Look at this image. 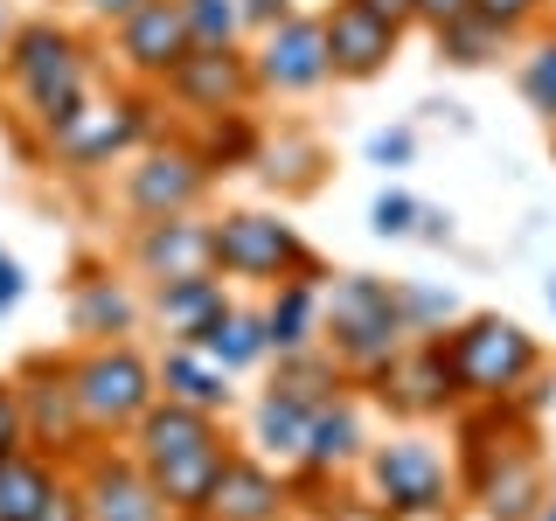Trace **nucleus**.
I'll return each mask as SVG.
<instances>
[{"label":"nucleus","instance_id":"nucleus-16","mask_svg":"<svg viewBox=\"0 0 556 521\" xmlns=\"http://www.w3.org/2000/svg\"><path fill=\"white\" fill-rule=\"evenodd\" d=\"M195 514L202 521H286V480L265 473L257 459H237V452H230Z\"/></svg>","mask_w":556,"mask_h":521},{"label":"nucleus","instance_id":"nucleus-36","mask_svg":"<svg viewBox=\"0 0 556 521\" xmlns=\"http://www.w3.org/2000/svg\"><path fill=\"white\" fill-rule=\"evenodd\" d=\"M22 452V396H14V382H0V459H14Z\"/></svg>","mask_w":556,"mask_h":521},{"label":"nucleus","instance_id":"nucleus-3","mask_svg":"<svg viewBox=\"0 0 556 521\" xmlns=\"http://www.w3.org/2000/svg\"><path fill=\"white\" fill-rule=\"evenodd\" d=\"M70 396H77L84 431L104 439V431H132L161 390H153V369L126 341H98V347H84V355L70 361Z\"/></svg>","mask_w":556,"mask_h":521},{"label":"nucleus","instance_id":"nucleus-40","mask_svg":"<svg viewBox=\"0 0 556 521\" xmlns=\"http://www.w3.org/2000/svg\"><path fill=\"white\" fill-rule=\"evenodd\" d=\"M473 8V0H410V14H425L431 28H445V22H459V14Z\"/></svg>","mask_w":556,"mask_h":521},{"label":"nucleus","instance_id":"nucleus-9","mask_svg":"<svg viewBox=\"0 0 556 521\" xmlns=\"http://www.w3.org/2000/svg\"><path fill=\"white\" fill-rule=\"evenodd\" d=\"M251 77H257V91H286V98L327 84V35H320V22H306V14L271 22L265 42H257V56H251Z\"/></svg>","mask_w":556,"mask_h":521},{"label":"nucleus","instance_id":"nucleus-1","mask_svg":"<svg viewBox=\"0 0 556 521\" xmlns=\"http://www.w3.org/2000/svg\"><path fill=\"white\" fill-rule=\"evenodd\" d=\"M320 327L334 341V361L355 376H376L404 355V313H396V285H382L369 271L334 278V292H320Z\"/></svg>","mask_w":556,"mask_h":521},{"label":"nucleus","instance_id":"nucleus-21","mask_svg":"<svg viewBox=\"0 0 556 521\" xmlns=\"http://www.w3.org/2000/svg\"><path fill=\"white\" fill-rule=\"evenodd\" d=\"M223 459H230V445L208 439V445H195V452H174V459L147 466V480L161 486L167 514H195V508H202V494H208V486H216V473H223Z\"/></svg>","mask_w":556,"mask_h":521},{"label":"nucleus","instance_id":"nucleus-34","mask_svg":"<svg viewBox=\"0 0 556 521\" xmlns=\"http://www.w3.org/2000/svg\"><path fill=\"white\" fill-rule=\"evenodd\" d=\"M243 153H257V139H251V126H243L237 112H216V132H208L202 161L216 167V161H243Z\"/></svg>","mask_w":556,"mask_h":521},{"label":"nucleus","instance_id":"nucleus-33","mask_svg":"<svg viewBox=\"0 0 556 521\" xmlns=\"http://www.w3.org/2000/svg\"><path fill=\"white\" fill-rule=\"evenodd\" d=\"M396 313H404V327H439L452 320V292H425V285H396Z\"/></svg>","mask_w":556,"mask_h":521},{"label":"nucleus","instance_id":"nucleus-15","mask_svg":"<svg viewBox=\"0 0 556 521\" xmlns=\"http://www.w3.org/2000/svg\"><path fill=\"white\" fill-rule=\"evenodd\" d=\"M188 22H181V0H139V8L118 22V56H126L132 77L167 84V69L188 56Z\"/></svg>","mask_w":556,"mask_h":521},{"label":"nucleus","instance_id":"nucleus-37","mask_svg":"<svg viewBox=\"0 0 556 521\" xmlns=\"http://www.w3.org/2000/svg\"><path fill=\"white\" fill-rule=\"evenodd\" d=\"M473 14H486L494 28H521L529 14H543V0H473Z\"/></svg>","mask_w":556,"mask_h":521},{"label":"nucleus","instance_id":"nucleus-25","mask_svg":"<svg viewBox=\"0 0 556 521\" xmlns=\"http://www.w3.org/2000/svg\"><path fill=\"white\" fill-rule=\"evenodd\" d=\"M362 452V417L341 404H320L313 410V424H306V452H300V466L306 473H334V466H348Z\"/></svg>","mask_w":556,"mask_h":521},{"label":"nucleus","instance_id":"nucleus-29","mask_svg":"<svg viewBox=\"0 0 556 521\" xmlns=\"http://www.w3.org/2000/svg\"><path fill=\"white\" fill-rule=\"evenodd\" d=\"M181 22H188L195 49H230L243 35V8L237 0H181Z\"/></svg>","mask_w":556,"mask_h":521},{"label":"nucleus","instance_id":"nucleus-10","mask_svg":"<svg viewBox=\"0 0 556 521\" xmlns=\"http://www.w3.org/2000/svg\"><path fill=\"white\" fill-rule=\"evenodd\" d=\"M14 396H22V439H35L42 452H77L91 439L77 417V396H70V361H35L14 382Z\"/></svg>","mask_w":556,"mask_h":521},{"label":"nucleus","instance_id":"nucleus-23","mask_svg":"<svg viewBox=\"0 0 556 521\" xmlns=\"http://www.w3.org/2000/svg\"><path fill=\"white\" fill-rule=\"evenodd\" d=\"M223 306H230V300H223V278L216 271L161 278V292H153V313H161V327H167L174 341H195V327H208Z\"/></svg>","mask_w":556,"mask_h":521},{"label":"nucleus","instance_id":"nucleus-4","mask_svg":"<svg viewBox=\"0 0 556 521\" xmlns=\"http://www.w3.org/2000/svg\"><path fill=\"white\" fill-rule=\"evenodd\" d=\"M445 347V369H452V390L466 396H486V404H501L508 390L535 376V334H521L515 320H501V313H480V320H466Z\"/></svg>","mask_w":556,"mask_h":521},{"label":"nucleus","instance_id":"nucleus-38","mask_svg":"<svg viewBox=\"0 0 556 521\" xmlns=\"http://www.w3.org/2000/svg\"><path fill=\"white\" fill-rule=\"evenodd\" d=\"M35 521H84V494H77V486H63V480H56V494L42 500V514H35Z\"/></svg>","mask_w":556,"mask_h":521},{"label":"nucleus","instance_id":"nucleus-14","mask_svg":"<svg viewBox=\"0 0 556 521\" xmlns=\"http://www.w3.org/2000/svg\"><path fill=\"white\" fill-rule=\"evenodd\" d=\"M320 35H327V77H376L396 56V42H404V28L369 14L362 0H341L320 22Z\"/></svg>","mask_w":556,"mask_h":521},{"label":"nucleus","instance_id":"nucleus-17","mask_svg":"<svg viewBox=\"0 0 556 521\" xmlns=\"http://www.w3.org/2000/svg\"><path fill=\"white\" fill-rule=\"evenodd\" d=\"M132 257H139V271H147V278L216 271V257H208V223H195V216H161V223H139Z\"/></svg>","mask_w":556,"mask_h":521},{"label":"nucleus","instance_id":"nucleus-11","mask_svg":"<svg viewBox=\"0 0 556 521\" xmlns=\"http://www.w3.org/2000/svg\"><path fill=\"white\" fill-rule=\"evenodd\" d=\"M167 91L216 118V112H243L251 91H257V77H251V56H243L237 42L230 49H188V56L167 69Z\"/></svg>","mask_w":556,"mask_h":521},{"label":"nucleus","instance_id":"nucleus-8","mask_svg":"<svg viewBox=\"0 0 556 521\" xmlns=\"http://www.w3.org/2000/svg\"><path fill=\"white\" fill-rule=\"evenodd\" d=\"M208 188V161L188 147H153L139 153V167L126 174V202L139 223H161V216H188Z\"/></svg>","mask_w":556,"mask_h":521},{"label":"nucleus","instance_id":"nucleus-47","mask_svg":"<svg viewBox=\"0 0 556 521\" xmlns=\"http://www.w3.org/2000/svg\"><path fill=\"white\" fill-rule=\"evenodd\" d=\"M543 521H556V508H549V514H543Z\"/></svg>","mask_w":556,"mask_h":521},{"label":"nucleus","instance_id":"nucleus-46","mask_svg":"<svg viewBox=\"0 0 556 521\" xmlns=\"http://www.w3.org/2000/svg\"><path fill=\"white\" fill-rule=\"evenodd\" d=\"M167 521H202V514H167Z\"/></svg>","mask_w":556,"mask_h":521},{"label":"nucleus","instance_id":"nucleus-26","mask_svg":"<svg viewBox=\"0 0 556 521\" xmlns=\"http://www.w3.org/2000/svg\"><path fill=\"white\" fill-rule=\"evenodd\" d=\"M70 320H77V334H91V341H104V334H126L132 327V292L118 285V278H77V292H70Z\"/></svg>","mask_w":556,"mask_h":521},{"label":"nucleus","instance_id":"nucleus-39","mask_svg":"<svg viewBox=\"0 0 556 521\" xmlns=\"http://www.w3.org/2000/svg\"><path fill=\"white\" fill-rule=\"evenodd\" d=\"M237 8H243V28H271L292 14V0H237Z\"/></svg>","mask_w":556,"mask_h":521},{"label":"nucleus","instance_id":"nucleus-2","mask_svg":"<svg viewBox=\"0 0 556 521\" xmlns=\"http://www.w3.org/2000/svg\"><path fill=\"white\" fill-rule=\"evenodd\" d=\"M8 84L22 91L28 118L42 132H56L70 112L84 104V56H77V35L56 22H28L8 42Z\"/></svg>","mask_w":556,"mask_h":521},{"label":"nucleus","instance_id":"nucleus-18","mask_svg":"<svg viewBox=\"0 0 556 521\" xmlns=\"http://www.w3.org/2000/svg\"><path fill=\"white\" fill-rule=\"evenodd\" d=\"M382 376V396H390L396 410H445L452 396V369H445V347L439 341H425V347H404V355L390 361V369H376Z\"/></svg>","mask_w":556,"mask_h":521},{"label":"nucleus","instance_id":"nucleus-44","mask_svg":"<svg viewBox=\"0 0 556 521\" xmlns=\"http://www.w3.org/2000/svg\"><path fill=\"white\" fill-rule=\"evenodd\" d=\"M84 8H91V14H104V22H126V14L139 8V0H84Z\"/></svg>","mask_w":556,"mask_h":521},{"label":"nucleus","instance_id":"nucleus-41","mask_svg":"<svg viewBox=\"0 0 556 521\" xmlns=\"http://www.w3.org/2000/svg\"><path fill=\"white\" fill-rule=\"evenodd\" d=\"M14 300H22V265L0 251V313H14Z\"/></svg>","mask_w":556,"mask_h":521},{"label":"nucleus","instance_id":"nucleus-32","mask_svg":"<svg viewBox=\"0 0 556 521\" xmlns=\"http://www.w3.org/2000/svg\"><path fill=\"white\" fill-rule=\"evenodd\" d=\"M521 98H529L543 118H556V35L535 42V56L521 63Z\"/></svg>","mask_w":556,"mask_h":521},{"label":"nucleus","instance_id":"nucleus-35","mask_svg":"<svg viewBox=\"0 0 556 521\" xmlns=\"http://www.w3.org/2000/svg\"><path fill=\"white\" fill-rule=\"evenodd\" d=\"M369 216H376L382 237H410V230H417V202H410V195H376Z\"/></svg>","mask_w":556,"mask_h":521},{"label":"nucleus","instance_id":"nucleus-5","mask_svg":"<svg viewBox=\"0 0 556 521\" xmlns=\"http://www.w3.org/2000/svg\"><path fill=\"white\" fill-rule=\"evenodd\" d=\"M208 257H216V271L265 278V285H278V278H320V257L300 243V230L265 216V208H237V216L208 223Z\"/></svg>","mask_w":556,"mask_h":521},{"label":"nucleus","instance_id":"nucleus-31","mask_svg":"<svg viewBox=\"0 0 556 521\" xmlns=\"http://www.w3.org/2000/svg\"><path fill=\"white\" fill-rule=\"evenodd\" d=\"M257 167H265V181H286V188H306L313 167H320V153L306 147V139H278V147H257L251 153Z\"/></svg>","mask_w":556,"mask_h":521},{"label":"nucleus","instance_id":"nucleus-20","mask_svg":"<svg viewBox=\"0 0 556 521\" xmlns=\"http://www.w3.org/2000/svg\"><path fill=\"white\" fill-rule=\"evenodd\" d=\"M153 382L167 390V404H188V410H230V376L216 369V361L202 355V347H188V341H174L167 355H161V369H153Z\"/></svg>","mask_w":556,"mask_h":521},{"label":"nucleus","instance_id":"nucleus-22","mask_svg":"<svg viewBox=\"0 0 556 521\" xmlns=\"http://www.w3.org/2000/svg\"><path fill=\"white\" fill-rule=\"evenodd\" d=\"M313 327H320V278H278L265 306V347L300 355V347H313Z\"/></svg>","mask_w":556,"mask_h":521},{"label":"nucleus","instance_id":"nucleus-28","mask_svg":"<svg viewBox=\"0 0 556 521\" xmlns=\"http://www.w3.org/2000/svg\"><path fill=\"white\" fill-rule=\"evenodd\" d=\"M306 424H313L306 404L265 390V404H257V445H265V452H278V459H300V452H306Z\"/></svg>","mask_w":556,"mask_h":521},{"label":"nucleus","instance_id":"nucleus-12","mask_svg":"<svg viewBox=\"0 0 556 521\" xmlns=\"http://www.w3.org/2000/svg\"><path fill=\"white\" fill-rule=\"evenodd\" d=\"M77 494H84V521H167V500H161V486L147 480L139 459L98 452V459L84 466Z\"/></svg>","mask_w":556,"mask_h":521},{"label":"nucleus","instance_id":"nucleus-30","mask_svg":"<svg viewBox=\"0 0 556 521\" xmlns=\"http://www.w3.org/2000/svg\"><path fill=\"white\" fill-rule=\"evenodd\" d=\"M501 42H508V28H494V22H486V14H473V8H466L459 22L439 28V49H445L452 63H486Z\"/></svg>","mask_w":556,"mask_h":521},{"label":"nucleus","instance_id":"nucleus-27","mask_svg":"<svg viewBox=\"0 0 556 521\" xmlns=\"http://www.w3.org/2000/svg\"><path fill=\"white\" fill-rule=\"evenodd\" d=\"M49 494H56V473L42 459H28V452L0 459V521H35Z\"/></svg>","mask_w":556,"mask_h":521},{"label":"nucleus","instance_id":"nucleus-45","mask_svg":"<svg viewBox=\"0 0 556 521\" xmlns=\"http://www.w3.org/2000/svg\"><path fill=\"white\" fill-rule=\"evenodd\" d=\"M549 313H556V278H549Z\"/></svg>","mask_w":556,"mask_h":521},{"label":"nucleus","instance_id":"nucleus-43","mask_svg":"<svg viewBox=\"0 0 556 521\" xmlns=\"http://www.w3.org/2000/svg\"><path fill=\"white\" fill-rule=\"evenodd\" d=\"M362 8H369V14H382V22H396V28L410 22V0H362Z\"/></svg>","mask_w":556,"mask_h":521},{"label":"nucleus","instance_id":"nucleus-42","mask_svg":"<svg viewBox=\"0 0 556 521\" xmlns=\"http://www.w3.org/2000/svg\"><path fill=\"white\" fill-rule=\"evenodd\" d=\"M369 153H376L382 167H390V161H410V132H376V147H369Z\"/></svg>","mask_w":556,"mask_h":521},{"label":"nucleus","instance_id":"nucleus-13","mask_svg":"<svg viewBox=\"0 0 556 521\" xmlns=\"http://www.w3.org/2000/svg\"><path fill=\"white\" fill-rule=\"evenodd\" d=\"M369 473H376L382 508H396V514H439L445 508V466H439V452L417 445V439L382 445L369 459Z\"/></svg>","mask_w":556,"mask_h":521},{"label":"nucleus","instance_id":"nucleus-24","mask_svg":"<svg viewBox=\"0 0 556 521\" xmlns=\"http://www.w3.org/2000/svg\"><path fill=\"white\" fill-rule=\"evenodd\" d=\"M188 347H202L208 361H216L223 376H237V369H251V361H265L271 347H265V313H237V306H223L208 327H195V341Z\"/></svg>","mask_w":556,"mask_h":521},{"label":"nucleus","instance_id":"nucleus-7","mask_svg":"<svg viewBox=\"0 0 556 521\" xmlns=\"http://www.w3.org/2000/svg\"><path fill=\"white\" fill-rule=\"evenodd\" d=\"M139 139H147V104L139 98H112V104L84 98L77 112L49 132V153H56L63 167H98V161H112V153L139 147Z\"/></svg>","mask_w":556,"mask_h":521},{"label":"nucleus","instance_id":"nucleus-19","mask_svg":"<svg viewBox=\"0 0 556 521\" xmlns=\"http://www.w3.org/2000/svg\"><path fill=\"white\" fill-rule=\"evenodd\" d=\"M208 439H223L208 410L161 404V396H153L147 417L132 424V459H139V466H161V459H174V452H195V445H208Z\"/></svg>","mask_w":556,"mask_h":521},{"label":"nucleus","instance_id":"nucleus-6","mask_svg":"<svg viewBox=\"0 0 556 521\" xmlns=\"http://www.w3.org/2000/svg\"><path fill=\"white\" fill-rule=\"evenodd\" d=\"M473 439V494L494 521H529L535 500H543V473L521 452V439H494V431H466Z\"/></svg>","mask_w":556,"mask_h":521}]
</instances>
